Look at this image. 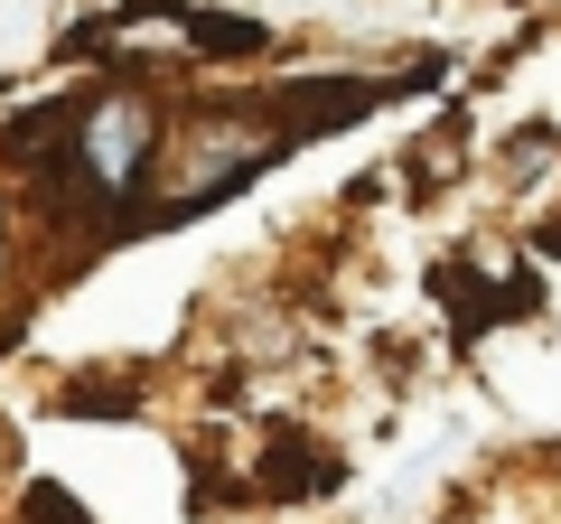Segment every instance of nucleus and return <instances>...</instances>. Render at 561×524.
I'll return each instance as SVG.
<instances>
[{
    "instance_id": "2",
    "label": "nucleus",
    "mask_w": 561,
    "mask_h": 524,
    "mask_svg": "<svg viewBox=\"0 0 561 524\" xmlns=\"http://www.w3.org/2000/svg\"><path fill=\"white\" fill-rule=\"evenodd\" d=\"M197 38L216 47V57H234V47L253 57V47H262V29H253V20H197Z\"/></svg>"
},
{
    "instance_id": "1",
    "label": "nucleus",
    "mask_w": 561,
    "mask_h": 524,
    "mask_svg": "<svg viewBox=\"0 0 561 524\" xmlns=\"http://www.w3.org/2000/svg\"><path fill=\"white\" fill-rule=\"evenodd\" d=\"M140 150H150V103L140 94H113V103L84 113V169H94L103 187H131Z\"/></svg>"
}]
</instances>
